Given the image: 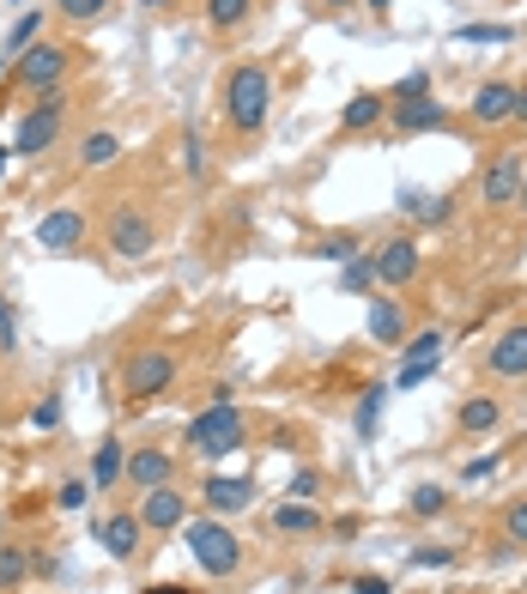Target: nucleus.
Wrapping results in <instances>:
<instances>
[{
  "label": "nucleus",
  "mask_w": 527,
  "mask_h": 594,
  "mask_svg": "<svg viewBox=\"0 0 527 594\" xmlns=\"http://www.w3.org/2000/svg\"><path fill=\"white\" fill-rule=\"evenodd\" d=\"M31 419H37V431H55V424H61V395L37 400V412H31Z\"/></svg>",
  "instance_id": "nucleus-41"
},
{
  "label": "nucleus",
  "mask_w": 527,
  "mask_h": 594,
  "mask_svg": "<svg viewBox=\"0 0 527 594\" xmlns=\"http://www.w3.org/2000/svg\"><path fill=\"white\" fill-rule=\"evenodd\" d=\"M515 121H527V85H515Z\"/></svg>",
  "instance_id": "nucleus-45"
},
{
  "label": "nucleus",
  "mask_w": 527,
  "mask_h": 594,
  "mask_svg": "<svg viewBox=\"0 0 527 594\" xmlns=\"http://www.w3.org/2000/svg\"><path fill=\"white\" fill-rule=\"evenodd\" d=\"M485 370H491V376H503V383L527 376V322H515V328L497 334V346L485 352Z\"/></svg>",
  "instance_id": "nucleus-14"
},
{
  "label": "nucleus",
  "mask_w": 527,
  "mask_h": 594,
  "mask_svg": "<svg viewBox=\"0 0 527 594\" xmlns=\"http://www.w3.org/2000/svg\"><path fill=\"white\" fill-rule=\"evenodd\" d=\"M145 594H207V589H176V582H164V589H145Z\"/></svg>",
  "instance_id": "nucleus-47"
},
{
  "label": "nucleus",
  "mask_w": 527,
  "mask_h": 594,
  "mask_svg": "<svg viewBox=\"0 0 527 594\" xmlns=\"http://www.w3.org/2000/svg\"><path fill=\"white\" fill-rule=\"evenodd\" d=\"M443 352H448V334L443 328L407 334V340H400V370H395V388H388V395H407V388L431 383L436 364H443Z\"/></svg>",
  "instance_id": "nucleus-6"
},
{
  "label": "nucleus",
  "mask_w": 527,
  "mask_h": 594,
  "mask_svg": "<svg viewBox=\"0 0 527 594\" xmlns=\"http://www.w3.org/2000/svg\"><path fill=\"white\" fill-rule=\"evenodd\" d=\"M358 7H370L376 19H388V7H395V0H358Z\"/></svg>",
  "instance_id": "nucleus-46"
},
{
  "label": "nucleus",
  "mask_w": 527,
  "mask_h": 594,
  "mask_svg": "<svg viewBox=\"0 0 527 594\" xmlns=\"http://www.w3.org/2000/svg\"><path fill=\"white\" fill-rule=\"evenodd\" d=\"M140 515H133V510H121V515H109V522H104V528H97V540H104V552L109 558H121V564H128V558L133 552H140Z\"/></svg>",
  "instance_id": "nucleus-17"
},
{
  "label": "nucleus",
  "mask_w": 527,
  "mask_h": 594,
  "mask_svg": "<svg viewBox=\"0 0 527 594\" xmlns=\"http://www.w3.org/2000/svg\"><path fill=\"white\" fill-rule=\"evenodd\" d=\"M273 528H279V534H321V515L309 510V503L285 498V503L273 510Z\"/></svg>",
  "instance_id": "nucleus-25"
},
{
  "label": "nucleus",
  "mask_w": 527,
  "mask_h": 594,
  "mask_svg": "<svg viewBox=\"0 0 527 594\" xmlns=\"http://www.w3.org/2000/svg\"><path fill=\"white\" fill-rule=\"evenodd\" d=\"M19 576H25V552H13V546H0V589H13Z\"/></svg>",
  "instance_id": "nucleus-38"
},
{
  "label": "nucleus",
  "mask_w": 527,
  "mask_h": 594,
  "mask_svg": "<svg viewBox=\"0 0 527 594\" xmlns=\"http://www.w3.org/2000/svg\"><path fill=\"white\" fill-rule=\"evenodd\" d=\"M503 540H510L515 552H527V498L503 510Z\"/></svg>",
  "instance_id": "nucleus-31"
},
{
  "label": "nucleus",
  "mask_w": 527,
  "mask_h": 594,
  "mask_svg": "<svg viewBox=\"0 0 527 594\" xmlns=\"http://www.w3.org/2000/svg\"><path fill=\"white\" fill-rule=\"evenodd\" d=\"M7 159H13V145H0V176H7Z\"/></svg>",
  "instance_id": "nucleus-50"
},
{
  "label": "nucleus",
  "mask_w": 527,
  "mask_h": 594,
  "mask_svg": "<svg viewBox=\"0 0 527 594\" xmlns=\"http://www.w3.org/2000/svg\"><path fill=\"white\" fill-rule=\"evenodd\" d=\"M13 7H19V0H13Z\"/></svg>",
  "instance_id": "nucleus-53"
},
{
  "label": "nucleus",
  "mask_w": 527,
  "mask_h": 594,
  "mask_svg": "<svg viewBox=\"0 0 527 594\" xmlns=\"http://www.w3.org/2000/svg\"><path fill=\"white\" fill-rule=\"evenodd\" d=\"M37 31H43V13H25L19 19L13 31H7V43H0V55H7V61H19V55L31 49V43H37Z\"/></svg>",
  "instance_id": "nucleus-28"
},
{
  "label": "nucleus",
  "mask_w": 527,
  "mask_h": 594,
  "mask_svg": "<svg viewBox=\"0 0 527 594\" xmlns=\"http://www.w3.org/2000/svg\"><path fill=\"white\" fill-rule=\"evenodd\" d=\"M183 522H188V498L176 486L145 491V503H140V528L145 534H171V528H183Z\"/></svg>",
  "instance_id": "nucleus-11"
},
{
  "label": "nucleus",
  "mask_w": 527,
  "mask_h": 594,
  "mask_svg": "<svg viewBox=\"0 0 527 594\" xmlns=\"http://www.w3.org/2000/svg\"><path fill=\"white\" fill-rule=\"evenodd\" d=\"M85 498H92V479H67V486L55 491V503H61V510H85Z\"/></svg>",
  "instance_id": "nucleus-37"
},
{
  "label": "nucleus",
  "mask_w": 527,
  "mask_h": 594,
  "mask_svg": "<svg viewBox=\"0 0 527 594\" xmlns=\"http://www.w3.org/2000/svg\"><path fill=\"white\" fill-rule=\"evenodd\" d=\"M407 510H412V515H424V522H431V515H443V510H448V491H443V486H412Z\"/></svg>",
  "instance_id": "nucleus-29"
},
{
  "label": "nucleus",
  "mask_w": 527,
  "mask_h": 594,
  "mask_svg": "<svg viewBox=\"0 0 527 594\" xmlns=\"http://www.w3.org/2000/svg\"><path fill=\"white\" fill-rule=\"evenodd\" d=\"M515 207H522V212H527V176H522V188H515Z\"/></svg>",
  "instance_id": "nucleus-49"
},
{
  "label": "nucleus",
  "mask_w": 527,
  "mask_h": 594,
  "mask_svg": "<svg viewBox=\"0 0 527 594\" xmlns=\"http://www.w3.org/2000/svg\"><path fill=\"white\" fill-rule=\"evenodd\" d=\"M200 503H207L212 515H237L255 503V479L249 474H212L207 486H200Z\"/></svg>",
  "instance_id": "nucleus-12"
},
{
  "label": "nucleus",
  "mask_w": 527,
  "mask_h": 594,
  "mask_svg": "<svg viewBox=\"0 0 527 594\" xmlns=\"http://www.w3.org/2000/svg\"><path fill=\"white\" fill-rule=\"evenodd\" d=\"M171 383H176V358L164 352V346H140V352H128V364H121V395L128 400H159Z\"/></svg>",
  "instance_id": "nucleus-7"
},
{
  "label": "nucleus",
  "mask_w": 527,
  "mask_h": 594,
  "mask_svg": "<svg viewBox=\"0 0 527 594\" xmlns=\"http://www.w3.org/2000/svg\"><path fill=\"white\" fill-rule=\"evenodd\" d=\"M455 37H461V43H510L515 31H510V25H461Z\"/></svg>",
  "instance_id": "nucleus-35"
},
{
  "label": "nucleus",
  "mask_w": 527,
  "mask_h": 594,
  "mask_svg": "<svg viewBox=\"0 0 527 594\" xmlns=\"http://www.w3.org/2000/svg\"><path fill=\"white\" fill-rule=\"evenodd\" d=\"M455 419H461V431H467V436H485V431H497L503 407H497V395H467Z\"/></svg>",
  "instance_id": "nucleus-21"
},
{
  "label": "nucleus",
  "mask_w": 527,
  "mask_h": 594,
  "mask_svg": "<svg viewBox=\"0 0 527 594\" xmlns=\"http://www.w3.org/2000/svg\"><path fill=\"white\" fill-rule=\"evenodd\" d=\"M267 109H273V80H267V67L261 61L231 67V80H224V121H231L237 133H261Z\"/></svg>",
  "instance_id": "nucleus-1"
},
{
  "label": "nucleus",
  "mask_w": 527,
  "mask_h": 594,
  "mask_svg": "<svg viewBox=\"0 0 527 594\" xmlns=\"http://www.w3.org/2000/svg\"><path fill=\"white\" fill-rule=\"evenodd\" d=\"M412 564H419V570H443V564H455V546H419V552H412Z\"/></svg>",
  "instance_id": "nucleus-39"
},
{
  "label": "nucleus",
  "mask_w": 527,
  "mask_h": 594,
  "mask_svg": "<svg viewBox=\"0 0 527 594\" xmlns=\"http://www.w3.org/2000/svg\"><path fill=\"white\" fill-rule=\"evenodd\" d=\"M383 116H388V97L383 92H358L352 104L340 109V133H364V128H376Z\"/></svg>",
  "instance_id": "nucleus-20"
},
{
  "label": "nucleus",
  "mask_w": 527,
  "mask_h": 594,
  "mask_svg": "<svg viewBox=\"0 0 527 594\" xmlns=\"http://www.w3.org/2000/svg\"><path fill=\"white\" fill-rule=\"evenodd\" d=\"M316 255H321V261H352V255H364V249H358V237H352V231H333V237H321L316 243Z\"/></svg>",
  "instance_id": "nucleus-30"
},
{
  "label": "nucleus",
  "mask_w": 527,
  "mask_h": 594,
  "mask_svg": "<svg viewBox=\"0 0 527 594\" xmlns=\"http://www.w3.org/2000/svg\"><path fill=\"white\" fill-rule=\"evenodd\" d=\"M467 479H485V474H497V455H473V462L461 467Z\"/></svg>",
  "instance_id": "nucleus-43"
},
{
  "label": "nucleus",
  "mask_w": 527,
  "mask_h": 594,
  "mask_svg": "<svg viewBox=\"0 0 527 594\" xmlns=\"http://www.w3.org/2000/svg\"><path fill=\"white\" fill-rule=\"evenodd\" d=\"M412 97H431V73H424V67H419V73H407V80L388 92V104H412Z\"/></svg>",
  "instance_id": "nucleus-33"
},
{
  "label": "nucleus",
  "mask_w": 527,
  "mask_h": 594,
  "mask_svg": "<svg viewBox=\"0 0 527 594\" xmlns=\"http://www.w3.org/2000/svg\"><path fill=\"white\" fill-rule=\"evenodd\" d=\"M67 67H73V49H67V43H31V49L13 61V80L43 97V92H61Z\"/></svg>",
  "instance_id": "nucleus-8"
},
{
  "label": "nucleus",
  "mask_w": 527,
  "mask_h": 594,
  "mask_svg": "<svg viewBox=\"0 0 527 594\" xmlns=\"http://www.w3.org/2000/svg\"><path fill=\"white\" fill-rule=\"evenodd\" d=\"M116 159H121V140H116L109 128H92V133L80 140V164H85V171H109Z\"/></svg>",
  "instance_id": "nucleus-24"
},
{
  "label": "nucleus",
  "mask_w": 527,
  "mask_h": 594,
  "mask_svg": "<svg viewBox=\"0 0 527 594\" xmlns=\"http://www.w3.org/2000/svg\"><path fill=\"white\" fill-rule=\"evenodd\" d=\"M419 267H424V255H419V243L412 237H388V243L370 249V273H376V286H412Z\"/></svg>",
  "instance_id": "nucleus-9"
},
{
  "label": "nucleus",
  "mask_w": 527,
  "mask_h": 594,
  "mask_svg": "<svg viewBox=\"0 0 527 594\" xmlns=\"http://www.w3.org/2000/svg\"><path fill=\"white\" fill-rule=\"evenodd\" d=\"M321 7H358V0H321Z\"/></svg>",
  "instance_id": "nucleus-51"
},
{
  "label": "nucleus",
  "mask_w": 527,
  "mask_h": 594,
  "mask_svg": "<svg viewBox=\"0 0 527 594\" xmlns=\"http://www.w3.org/2000/svg\"><path fill=\"white\" fill-rule=\"evenodd\" d=\"M243 443H249V419H243L231 400H212L207 412H195V419H188V450L207 455V462H224V455H237Z\"/></svg>",
  "instance_id": "nucleus-2"
},
{
  "label": "nucleus",
  "mask_w": 527,
  "mask_h": 594,
  "mask_svg": "<svg viewBox=\"0 0 527 594\" xmlns=\"http://www.w3.org/2000/svg\"><path fill=\"white\" fill-rule=\"evenodd\" d=\"M388 116H395L400 133H436V128H448V109L436 104V92L431 97H412V104H388Z\"/></svg>",
  "instance_id": "nucleus-16"
},
{
  "label": "nucleus",
  "mask_w": 527,
  "mask_h": 594,
  "mask_svg": "<svg viewBox=\"0 0 527 594\" xmlns=\"http://www.w3.org/2000/svg\"><path fill=\"white\" fill-rule=\"evenodd\" d=\"M183 171L207 176V145H200V133H183Z\"/></svg>",
  "instance_id": "nucleus-36"
},
{
  "label": "nucleus",
  "mask_w": 527,
  "mask_h": 594,
  "mask_svg": "<svg viewBox=\"0 0 527 594\" xmlns=\"http://www.w3.org/2000/svg\"><path fill=\"white\" fill-rule=\"evenodd\" d=\"M370 340H383V346L407 340V310L395 298H370Z\"/></svg>",
  "instance_id": "nucleus-19"
},
{
  "label": "nucleus",
  "mask_w": 527,
  "mask_h": 594,
  "mask_svg": "<svg viewBox=\"0 0 527 594\" xmlns=\"http://www.w3.org/2000/svg\"><path fill=\"white\" fill-rule=\"evenodd\" d=\"M200 13H207L212 31H237L255 13V0H200Z\"/></svg>",
  "instance_id": "nucleus-26"
},
{
  "label": "nucleus",
  "mask_w": 527,
  "mask_h": 594,
  "mask_svg": "<svg viewBox=\"0 0 527 594\" xmlns=\"http://www.w3.org/2000/svg\"><path fill=\"white\" fill-rule=\"evenodd\" d=\"M121 474H128V479H133V486H140V491H152V486H171L176 462H171V455H164V450H133Z\"/></svg>",
  "instance_id": "nucleus-18"
},
{
  "label": "nucleus",
  "mask_w": 527,
  "mask_h": 594,
  "mask_svg": "<svg viewBox=\"0 0 527 594\" xmlns=\"http://www.w3.org/2000/svg\"><path fill=\"white\" fill-rule=\"evenodd\" d=\"M291 498H297V503H309V498H316V491H321V474H309V467H304V474H297V479H291Z\"/></svg>",
  "instance_id": "nucleus-42"
},
{
  "label": "nucleus",
  "mask_w": 527,
  "mask_h": 594,
  "mask_svg": "<svg viewBox=\"0 0 527 594\" xmlns=\"http://www.w3.org/2000/svg\"><path fill=\"white\" fill-rule=\"evenodd\" d=\"M61 121H67V92H43L37 104L25 109L19 133H13V159H37V152H49V145L61 140Z\"/></svg>",
  "instance_id": "nucleus-4"
},
{
  "label": "nucleus",
  "mask_w": 527,
  "mask_h": 594,
  "mask_svg": "<svg viewBox=\"0 0 527 594\" xmlns=\"http://www.w3.org/2000/svg\"><path fill=\"white\" fill-rule=\"evenodd\" d=\"M467 116H473L479 128H503V121H515V85L510 80H485L473 92V104H467Z\"/></svg>",
  "instance_id": "nucleus-15"
},
{
  "label": "nucleus",
  "mask_w": 527,
  "mask_h": 594,
  "mask_svg": "<svg viewBox=\"0 0 527 594\" xmlns=\"http://www.w3.org/2000/svg\"><path fill=\"white\" fill-rule=\"evenodd\" d=\"M104 237H109V249H116L121 261H145V255L159 249V225H152L145 207H133V200H116V207H109Z\"/></svg>",
  "instance_id": "nucleus-5"
},
{
  "label": "nucleus",
  "mask_w": 527,
  "mask_h": 594,
  "mask_svg": "<svg viewBox=\"0 0 527 594\" xmlns=\"http://www.w3.org/2000/svg\"><path fill=\"white\" fill-rule=\"evenodd\" d=\"M340 286H346V291H370V286H376V273H370V255H352V261H346Z\"/></svg>",
  "instance_id": "nucleus-34"
},
{
  "label": "nucleus",
  "mask_w": 527,
  "mask_h": 594,
  "mask_svg": "<svg viewBox=\"0 0 527 594\" xmlns=\"http://www.w3.org/2000/svg\"><path fill=\"white\" fill-rule=\"evenodd\" d=\"M352 594H388V576H358Z\"/></svg>",
  "instance_id": "nucleus-44"
},
{
  "label": "nucleus",
  "mask_w": 527,
  "mask_h": 594,
  "mask_svg": "<svg viewBox=\"0 0 527 594\" xmlns=\"http://www.w3.org/2000/svg\"><path fill=\"white\" fill-rule=\"evenodd\" d=\"M522 152H497V159L485 164V176H479V200L485 207H515V188H522Z\"/></svg>",
  "instance_id": "nucleus-10"
},
{
  "label": "nucleus",
  "mask_w": 527,
  "mask_h": 594,
  "mask_svg": "<svg viewBox=\"0 0 527 594\" xmlns=\"http://www.w3.org/2000/svg\"><path fill=\"white\" fill-rule=\"evenodd\" d=\"M183 546L195 552V564L207 570V576H231V570L243 564V540L224 528L219 515H195V522H183Z\"/></svg>",
  "instance_id": "nucleus-3"
},
{
  "label": "nucleus",
  "mask_w": 527,
  "mask_h": 594,
  "mask_svg": "<svg viewBox=\"0 0 527 594\" xmlns=\"http://www.w3.org/2000/svg\"><path fill=\"white\" fill-rule=\"evenodd\" d=\"M400 212H412V219H424V225H448V219H455V200L448 195H424V188H407V195H400Z\"/></svg>",
  "instance_id": "nucleus-22"
},
{
  "label": "nucleus",
  "mask_w": 527,
  "mask_h": 594,
  "mask_svg": "<svg viewBox=\"0 0 527 594\" xmlns=\"http://www.w3.org/2000/svg\"><path fill=\"white\" fill-rule=\"evenodd\" d=\"M37 243H43L49 255H73V249L85 243V212H80V207H55L49 219L37 225Z\"/></svg>",
  "instance_id": "nucleus-13"
},
{
  "label": "nucleus",
  "mask_w": 527,
  "mask_h": 594,
  "mask_svg": "<svg viewBox=\"0 0 527 594\" xmlns=\"http://www.w3.org/2000/svg\"><path fill=\"white\" fill-rule=\"evenodd\" d=\"M121 467H128V455H121V436H104L92 455V491H109L121 479Z\"/></svg>",
  "instance_id": "nucleus-23"
},
{
  "label": "nucleus",
  "mask_w": 527,
  "mask_h": 594,
  "mask_svg": "<svg viewBox=\"0 0 527 594\" xmlns=\"http://www.w3.org/2000/svg\"><path fill=\"white\" fill-rule=\"evenodd\" d=\"M109 0H55V13L73 19V25H92V19H104Z\"/></svg>",
  "instance_id": "nucleus-32"
},
{
  "label": "nucleus",
  "mask_w": 527,
  "mask_h": 594,
  "mask_svg": "<svg viewBox=\"0 0 527 594\" xmlns=\"http://www.w3.org/2000/svg\"><path fill=\"white\" fill-rule=\"evenodd\" d=\"M140 7H171V0H140Z\"/></svg>",
  "instance_id": "nucleus-52"
},
{
  "label": "nucleus",
  "mask_w": 527,
  "mask_h": 594,
  "mask_svg": "<svg viewBox=\"0 0 527 594\" xmlns=\"http://www.w3.org/2000/svg\"><path fill=\"white\" fill-rule=\"evenodd\" d=\"M7 80H13V61H7V55H0V92H7Z\"/></svg>",
  "instance_id": "nucleus-48"
},
{
  "label": "nucleus",
  "mask_w": 527,
  "mask_h": 594,
  "mask_svg": "<svg viewBox=\"0 0 527 594\" xmlns=\"http://www.w3.org/2000/svg\"><path fill=\"white\" fill-rule=\"evenodd\" d=\"M383 400H388V383H364V395H358V436L376 431V419H383Z\"/></svg>",
  "instance_id": "nucleus-27"
},
{
  "label": "nucleus",
  "mask_w": 527,
  "mask_h": 594,
  "mask_svg": "<svg viewBox=\"0 0 527 594\" xmlns=\"http://www.w3.org/2000/svg\"><path fill=\"white\" fill-rule=\"evenodd\" d=\"M19 346V322H13V304L0 298V352H13Z\"/></svg>",
  "instance_id": "nucleus-40"
}]
</instances>
